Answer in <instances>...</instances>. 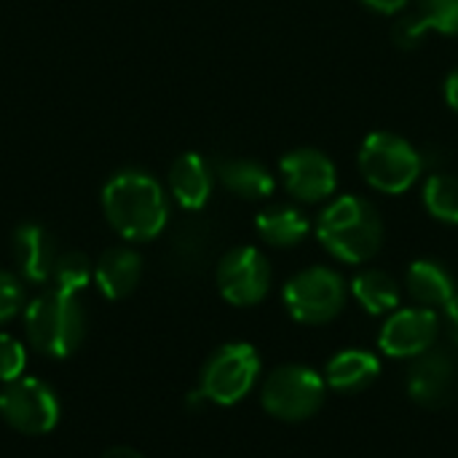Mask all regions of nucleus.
I'll list each match as a JSON object with an SVG mask.
<instances>
[{"label": "nucleus", "mask_w": 458, "mask_h": 458, "mask_svg": "<svg viewBox=\"0 0 458 458\" xmlns=\"http://www.w3.org/2000/svg\"><path fill=\"white\" fill-rule=\"evenodd\" d=\"M445 99H448L451 110L458 113V70H454L445 81Z\"/></svg>", "instance_id": "nucleus-28"}, {"label": "nucleus", "mask_w": 458, "mask_h": 458, "mask_svg": "<svg viewBox=\"0 0 458 458\" xmlns=\"http://www.w3.org/2000/svg\"><path fill=\"white\" fill-rule=\"evenodd\" d=\"M102 458H142L137 451H131V448H123V445H118V448H110V451H105V456Z\"/></svg>", "instance_id": "nucleus-30"}, {"label": "nucleus", "mask_w": 458, "mask_h": 458, "mask_svg": "<svg viewBox=\"0 0 458 458\" xmlns=\"http://www.w3.org/2000/svg\"><path fill=\"white\" fill-rule=\"evenodd\" d=\"M102 209L113 231L126 242H150L169 220L161 182L142 169L115 172L102 188Z\"/></svg>", "instance_id": "nucleus-1"}, {"label": "nucleus", "mask_w": 458, "mask_h": 458, "mask_svg": "<svg viewBox=\"0 0 458 458\" xmlns=\"http://www.w3.org/2000/svg\"><path fill=\"white\" fill-rule=\"evenodd\" d=\"M260 376V357L250 344L220 346L201 370V394L215 405H236Z\"/></svg>", "instance_id": "nucleus-6"}, {"label": "nucleus", "mask_w": 458, "mask_h": 458, "mask_svg": "<svg viewBox=\"0 0 458 458\" xmlns=\"http://www.w3.org/2000/svg\"><path fill=\"white\" fill-rule=\"evenodd\" d=\"M381 373L378 360L365 349H346L335 354L325 368V384L335 392H360L370 386Z\"/></svg>", "instance_id": "nucleus-16"}, {"label": "nucleus", "mask_w": 458, "mask_h": 458, "mask_svg": "<svg viewBox=\"0 0 458 458\" xmlns=\"http://www.w3.org/2000/svg\"><path fill=\"white\" fill-rule=\"evenodd\" d=\"M217 177L231 193H236L242 199H252V201L268 199L274 193V185H276L271 172L252 158H223V161H217Z\"/></svg>", "instance_id": "nucleus-18"}, {"label": "nucleus", "mask_w": 458, "mask_h": 458, "mask_svg": "<svg viewBox=\"0 0 458 458\" xmlns=\"http://www.w3.org/2000/svg\"><path fill=\"white\" fill-rule=\"evenodd\" d=\"M346 282L341 274L314 266L295 274L284 287V303L293 319L303 325H325L335 319L346 306Z\"/></svg>", "instance_id": "nucleus-7"}, {"label": "nucleus", "mask_w": 458, "mask_h": 458, "mask_svg": "<svg viewBox=\"0 0 458 458\" xmlns=\"http://www.w3.org/2000/svg\"><path fill=\"white\" fill-rule=\"evenodd\" d=\"M437 314L432 309H403L392 314L381 330V352L397 360H416L427 352H432L437 341Z\"/></svg>", "instance_id": "nucleus-11"}, {"label": "nucleus", "mask_w": 458, "mask_h": 458, "mask_svg": "<svg viewBox=\"0 0 458 458\" xmlns=\"http://www.w3.org/2000/svg\"><path fill=\"white\" fill-rule=\"evenodd\" d=\"M255 228L271 247H295L309 236V220L295 207H268L258 215Z\"/></svg>", "instance_id": "nucleus-19"}, {"label": "nucleus", "mask_w": 458, "mask_h": 458, "mask_svg": "<svg viewBox=\"0 0 458 458\" xmlns=\"http://www.w3.org/2000/svg\"><path fill=\"white\" fill-rule=\"evenodd\" d=\"M91 279H94V268H91L86 255L64 252V255L56 258V266H54V274H51L54 290H62L67 295H78L81 290H86V284Z\"/></svg>", "instance_id": "nucleus-22"}, {"label": "nucleus", "mask_w": 458, "mask_h": 458, "mask_svg": "<svg viewBox=\"0 0 458 458\" xmlns=\"http://www.w3.org/2000/svg\"><path fill=\"white\" fill-rule=\"evenodd\" d=\"M21 303H24V287L19 276L0 271V325L13 319L21 311Z\"/></svg>", "instance_id": "nucleus-25"}, {"label": "nucleus", "mask_w": 458, "mask_h": 458, "mask_svg": "<svg viewBox=\"0 0 458 458\" xmlns=\"http://www.w3.org/2000/svg\"><path fill=\"white\" fill-rule=\"evenodd\" d=\"M287 191L306 204L325 201L335 193L338 172L335 164L317 148H298L279 161Z\"/></svg>", "instance_id": "nucleus-10"}, {"label": "nucleus", "mask_w": 458, "mask_h": 458, "mask_svg": "<svg viewBox=\"0 0 458 458\" xmlns=\"http://www.w3.org/2000/svg\"><path fill=\"white\" fill-rule=\"evenodd\" d=\"M408 293L413 301H419L424 309H448V303L456 298V284L451 279V274L435 263V260H416L411 268H408Z\"/></svg>", "instance_id": "nucleus-17"}, {"label": "nucleus", "mask_w": 458, "mask_h": 458, "mask_svg": "<svg viewBox=\"0 0 458 458\" xmlns=\"http://www.w3.org/2000/svg\"><path fill=\"white\" fill-rule=\"evenodd\" d=\"M429 32V27H427V21L419 16V11L416 13H408V16H403V19H397L394 21V27H392V40L400 46V48H416L421 40H424V35Z\"/></svg>", "instance_id": "nucleus-26"}, {"label": "nucleus", "mask_w": 458, "mask_h": 458, "mask_svg": "<svg viewBox=\"0 0 458 458\" xmlns=\"http://www.w3.org/2000/svg\"><path fill=\"white\" fill-rule=\"evenodd\" d=\"M325 394L327 384L319 373L303 365H284L266 378L260 403L279 421H306L322 408Z\"/></svg>", "instance_id": "nucleus-5"}, {"label": "nucleus", "mask_w": 458, "mask_h": 458, "mask_svg": "<svg viewBox=\"0 0 458 458\" xmlns=\"http://www.w3.org/2000/svg\"><path fill=\"white\" fill-rule=\"evenodd\" d=\"M0 416L21 435H46L59 424V400L38 378H16L0 392Z\"/></svg>", "instance_id": "nucleus-8"}, {"label": "nucleus", "mask_w": 458, "mask_h": 458, "mask_svg": "<svg viewBox=\"0 0 458 458\" xmlns=\"http://www.w3.org/2000/svg\"><path fill=\"white\" fill-rule=\"evenodd\" d=\"M352 295L368 314H376V317L394 311V306L400 303V287H397L394 276H389L386 271H378V268H370V271H362L360 276H354Z\"/></svg>", "instance_id": "nucleus-20"}, {"label": "nucleus", "mask_w": 458, "mask_h": 458, "mask_svg": "<svg viewBox=\"0 0 458 458\" xmlns=\"http://www.w3.org/2000/svg\"><path fill=\"white\" fill-rule=\"evenodd\" d=\"M271 266L255 247H236L217 266V290L233 306H255L268 295Z\"/></svg>", "instance_id": "nucleus-9"}, {"label": "nucleus", "mask_w": 458, "mask_h": 458, "mask_svg": "<svg viewBox=\"0 0 458 458\" xmlns=\"http://www.w3.org/2000/svg\"><path fill=\"white\" fill-rule=\"evenodd\" d=\"M458 368L456 362L443 352H427L416 357L411 376H408V392L411 397L424 408H443L456 397Z\"/></svg>", "instance_id": "nucleus-12"}, {"label": "nucleus", "mask_w": 458, "mask_h": 458, "mask_svg": "<svg viewBox=\"0 0 458 458\" xmlns=\"http://www.w3.org/2000/svg\"><path fill=\"white\" fill-rule=\"evenodd\" d=\"M27 368V352L24 344L8 333H0V381L11 384L24 376Z\"/></svg>", "instance_id": "nucleus-24"}, {"label": "nucleus", "mask_w": 458, "mask_h": 458, "mask_svg": "<svg viewBox=\"0 0 458 458\" xmlns=\"http://www.w3.org/2000/svg\"><path fill=\"white\" fill-rule=\"evenodd\" d=\"M448 325H451V335H454V341L458 344V293H456V298L448 303Z\"/></svg>", "instance_id": "nucleus-29"}, {"label": "nucleus", "mask_w": 458, "mask_h": 458, "mask_svg": "<svg viewBox=\"0 0 458 458\" xmlns=\"http://www.w3.org/2000/svg\"><path fill=\"white\" fill-rule=\"evenodd\" d=\"M421 153L392 131H376L365 137L360 148V172L381 193H405L421 174Z\"/></svg>", "instance_id": "nucleus-4"}, {"label": "nucleus", "mask_w": 458, "mask_h": 458, "mask_svg": "<svg viewBox=\"0 0 458 458\" xmlns=\"http://www.w3.org/2000/svg\"><path fill=\"white\" fill-rule=\"evenodd\" d=\"M424 207L440 223L458 225V177L448 172H435L424 185Z\"/></svg>", "instance_id": "nucleus-21"}, {"label": "nucleus", "mask_w": 458, "mask_h": 458, "mask_svg": "<svg viewBox=\"0 0 458 458\" xmlns=\"http://www.w3.org/2000/svg\"><path fill=\"white\" fill-rule=\"evenodd\" d=\"M142 276V258L134 250L115 247L107 250L94 266V282L99 293L110 301H121L134 293Z\"/></svg>", "instance_id": "nucleus-15"}, {"label": "nucleus", "mask_w": 458, "mask_h": 458, "mask_svg": "<svg viewBox=\"0 0 458 458\" xmlns=\"http://www.w3.org/2000/svg\"><path fill=\"white\" fill-rule=\"evenodd\" d=\"M24 333L35 352L46 357H70L86 333V317L75 295L48 290L38 295L24 311Z\"/></svg>", "instance_id": "nucleus-3"}, {"label": "nucleus", "mask_w": 458, "mask_h": 458, "mask_svg": "<svg viewBox=\"0 0 458 458\" xmlns=\"http://www.w3.org/2000/svg\"><path fill=\"white\" fill-rule=\"evenodd\" d=\"M169 188H172L174 201L182 209H188V212L201 209L212 196V169H209V164L199 153H182L172 164Z\"/></svg>", "instance_id": "nucleus-14"}, {"label": "nucleus", "mask_w": 458, "mask_h": 458, "mask_svg": "<svg viewBox=\"0 0 458 458\" xmlns=\"http://www.w3.org/2000/svg\"><path fill=\"white\" fill-rule=\"evenodd\" d=\"M419 16L435 32L458 35V0H419Z\"/></svg>", "instance_id": "nucleus-23"}, {"label": "nucleus", "mask_w": 458, "mask_h": 458, "mask_svg": "<svg viewBox=\"0 0 458 458\" xmlns=\"http://www.w3.org/2000/svg\"><path fill=\"white\" fill-rule=\"evenodd\" d=\"M362 5H368L370 11H376V13H386V16H392V13H400L411 0H360Z\"/></svg>", "instance_id": "nucleus-27"}, {"label": "nucleus", "mask_w": 458, "mask_h": 458, "mask_svg": "<svg viewBox=\"0 0 458 458\" xmlns=\"http://www.w3.org/2000/svg\"><path fill=\"white\" fill-rule=\"evenodd\" d=\"M317 236L330 255L360 266L381 250L384 223L376 207L362 196H341L319 215Z\"/></svg>", "instance_id": "nucleus-2"}, {"label": "nucleus", "mask_w": 458, "mask_h": 458, "mask_svg": "<svg viewBox=\"0 0 458 458\" xmlns=\"http://www.w3.org/2000/svg\"><path fill=\"white\" fill-rule=\"evenodd\" d=\"M11 250H13L16 268H19V274L27 282L40 284V282H48L51 279L59 252H56L54 236L43 225H38V223L19 225L13 231Z\"/></svg>", "instance_id": "nucleus-13"}]
</instances>
